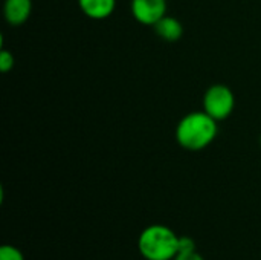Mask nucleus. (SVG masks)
Segmentation results:
<instances>
[{"label":"nucleus","mask_w":261,"mask_h":260,"mask_svg":"<svg viewBox=\"0 0 261 260\" xmlns=\"http://www.w3.org/2000/svg\"><path fill=\"white\" fill-rule=\"evenodd\" d=\"M219 132L217 121L205 110L190 112L176 127V139L179 146L190 152H200L211 146Z\"/></svg>","instance_id":"obj_1"},{"label":"nucleus","mask_w":261,"mask_h":260,"mask_svg":"<svg viewBox=\"0 0 261 260\" xmlns=\"http://www.w3.org/2000/svg\"><path fill=\"white\" fill-rule=\"evenodd\" d=\"M177 236L170 227L154 224L145 227L138 239V250L145 260H174L179 253Z\"/></svg>","instance_id":"obj_2"},{"label":"nucleus","mask_w":261,"mask_h":260,"mask_svg":"<svg viewBox=\"0 0 261 260\" xmlns=\"http://www.w3.org/2000/svg\"><path fill=\"white\" fill-rule=\"evenodd\" d=\"M203 110L216 121H223L232 115L236 107V95L225 84H213L203 95Z\"/></svg>","instance_id":"obj_3"},{"label":"nucleus","mask_w":261,"mask_h":260,"mask_svg":"<svg viewBox=\"0 0 261 260\" xmlns=\"http://www.w3.org/2000/svg\"><path fill=\"white\" fill-rule=\"evenodd\" d=\"M130 9L136 21L145 26H154L167 15V0H132Z\"/></svg>","instance_id":"obj_4"},{"label":"nucleus","mask_w":261,"mask_h":260,"mask_svg":"<svg viewBox=\"0 0 261 260\" xmlns=\"http://www.w3.org/2000/svg\"><path fill=\"white\" fill-rule=\"evenodd\" d=\"M32 12V0H5L3 15L11 26L23 25Z\"/></svg>","instance_id":"obj_5"},{"label":"nucleus","mask_w":261,"mask_h":260,"mask_svg":"<svg viewBox=\"0 0 261 260\" xmlns=\"http://www.w3.org/2000/svg\"><path fill=\"white\" fill-rule=\"evenodd\" d=\"M78 5L86 17L92 20H104L113 14L116 0H78Z\"/></svg>","instance_id":"obj_6"},{"label":"nucleus","mask_w":261,"mask_h":260,"mask_svg":"<svg viewBox=\"0 0 261 260\" xmlns=\"http://www.w3.org/2000/svg\"><path fill=\"white\" fill-rule=\"evenodd\" d=\"M154 32L165 41H177L184 35V26L176 17L164 15L154 26Z\"/></svg>","instance_id":"obj_7"},{"label":"nucleus","mask_w":261,"mask_h":260,"mask_svg":"<svg viewBox=\"0 0 261 260\" xmlns=\"http://www.w3.org/2000/svg\"><path fill=\"white\" fill-rule=\"evenodd\" d=\"M0 260H24V256L17 247L6 244L0 247Z\"/></svg>","instance_id":"obj_8"},{"label":"nucleus","mask_w":261,"mask_h":260,"mask_svg":"<svg viewBox=\"0 0 261 260\" xmlns=\"http://www.w3.org/2000/svg\"><path fill=\"white\" fill-rule=\"evenodd\" d=\"M14 55L9 52V51H6V49H3L2 51V54H0V70L3 72V74H6V72H9L12 67H14Z\"/></svg>","instance_id":"obj_9"},{"label":"nucleus","mask_w":261,"mask_h":260,"mask_svg":"<svg viewBox=\"0 0 261 260\" xmlns=\"http://www.w3.org/2000/svg\"><path fill=\"white\" fill-rule=\"evenodd\" d=\"M194 250H196V242L190 236H180V241H179V253H188V251H194Z\"/></svg>","instance_id":"obj_10"},{"label":"nucleus","mask_w":261,"mask_h":260,"mask_svg":"<svg viewBox=\"0 0 261 260\" xmlns=\"http://www.w3.org/2000/svg\"><path fill=\"white\" fill-rule=\"evenodd\" d=\"M174 260H205L200 253H197V250L194 251H188V253H179Z\"/></svg>","instance_id":"obj_11"},{"label":"nucleus","mask_w":261,"mask_h":260,"mask_svg":"<svg viewBox=\"0 0 261 260\" xmlns=\"http://www.w3.org/2000/svg\"><path fill=\"white\" fill-rule=\"evenodd\" d=\"M260 141H261V138H260Z\"/></svg>","instance_id":"obj_12"}]
</instances>
